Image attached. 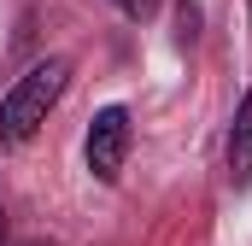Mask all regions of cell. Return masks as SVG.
Here are the masks:
<instances>
[{
	"label": "cell",
	"instance_id": "6da1fadb",
	"mask_svg": "<svg viewBox=\"0 0 252 246\" xmlns=\"http://www.w3.org/2000/svg\"><path fill=\"white\" fill-rule=\"evenodd\" d=\"M64 82H70V64L64 59L30 64V70L6 88V100H0V141H30V135L47 123V112L59 106Z\"/></svg>",
	"mask_w": 252,
	"mask_h": 246
},
{
	"label": "cell",
	"instance_id": "7a4b0ae2",
	"mask_svg": "<svg viewBox=\"0 0 252 246\" xmlns=\"http://www.w3.org/2000/svg\"><path fill=\"white\" fill-rule=\"evenodd\" d=\"M82 153H88V170H94L100 182H118V170H124V153H129V112H124V106H106V112H94Z\"/></svg>",
	"mask_w": 252,
	"mask_h": 246
},
{
	"label": "cell",
	"instance_id": "3957f363",
	"mask_svg": "<svg viewBox=\"0 0 252 246\" xmlns=\"http://www.w3.org/2000/svg\"><path fill=\"white\" fill-rule=\"evenodd\" d=\"M229 176H235V182H247V176H252V88L241 94L235 123H229Z\"/></svg>",
	"mask_w": 252,
	"mask_h": 246
},
{
	"label": "cell",
	"instance_id": "277c9868",
	"mask_svg": "<svg viewBox=\"0 0 252 246\" xmlns=\"http://www.w3.org/2000/svg\"><path fill=\"white\" fill-rule=\"evenodd\" d=\"M193 35H199V0H176V41L188 47Z\"/></svg>",
	"mask_w": 252,
	"mask_h": 246
},
{
	"label": "cell",
	"instance_id": "5b68a950",
	"mask_svg": "<svg viewBox=\"0 0 252 246\" xmlns=\"http://www.w3.org/2000/svg\"><path fill=\"white\" fill-rule=\"evenodd\" d=\"M112 6H118L124 18H153V12H158V0H112Z\"/></svg>",
	"mask_w": 252,
	"mask_h": 246
},
{
	"label": "cell",
	"instance_id": "8992f818",
	"mask_svg": "<svg viewBox=\"0 0 252 246\" xmlns=\"http://www.w3.org/2000/svg\"><path fill=\"white\" fill-rule=\"evenodd\" d=\"M0 241H6V211H0Z\"/></svg>",
	"mask_w": 252,
	"mask_h": 246
}]
</instances>
